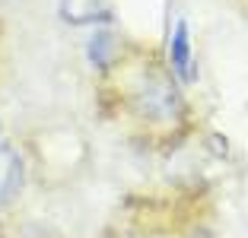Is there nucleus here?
<instances>
[{"mask_svg":"<svg viewBox=\"0 0 248 238\" xmlns=\"http://www.w3.org/2000/svg\"><path fill=\"white\" fill-rule=\"evenodd\" d=\"M172 67H175L178 79H191L194 76V58H191V29L188 22H178L172 32Z\"/></svg>","mask_w":248,"mask_h":238,"instance_id":"f257e3e1","label":"nucleus"},{"mask_svg":"<svg viewBox=\"0 0 248 238\" xmlns=\"http://www.w3.org/2000/svg\"><path fill=\"white\" fill-rule=\"evenodd\" d=\"M22 181V168H19V159L13 156L10 149H0V203L10 200L16 194Z\"/></svg>","mask_w":248,"mask_h":238,"instance_id":"f03ea898","label":"nucleus"},{"mask_svg":"<svg viewBox=\"0 0 248 238\" xmlns=\"http://www.w3.org/2000/svg\"><path fill=\"white\" fill-rule=\"evenodd\" d=\"M86 54H89V60H93L95 67H108L111 58H115V38H111L108 32H95L93 42H89V48H86Z\"/></svg>","mask_w":248,"mask_h":238,"instance_id":"7ed1b4c3","label":"nucleus"}]
</instances>
